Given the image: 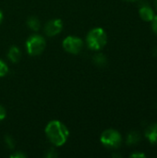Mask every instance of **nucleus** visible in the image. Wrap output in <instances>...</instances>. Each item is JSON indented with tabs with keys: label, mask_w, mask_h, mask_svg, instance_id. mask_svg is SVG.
<instances>
[{
	"label": "nucleus",
	"mask_w": 157,
	"mask_h": 158,
	"mask_svg": "<svg viewBox=\"0 0 157 158\" xmlns=\"http://www.w3.org/2000/svg\"><path fill=\"white\" fill-rule=\"evenodd\" d=\"M45 134L55 146H62L68 140V128L59 120H52L45 127Z\"/></svg>",
	"instance_id": "f257e3e1"
},
{
	"label": "nucleus",
	"mask_w": 157,
	"mask_h": 158,
	"mask_svg": "<svg viewBox=\"0 0 157 158\" xmlns=\"http://www.w3.org/2000/svg\"><path fill=\"white\" fill-rule=\"evenodd\" d=\"M106 42L107 36L102 28H94L91 30L86 36V44L91 50L98 51L102 49L106 44Z\"/></svg>",
	"instance_id": "f03ea898"
},
{
	"label": "nucleus",
	"mask_w": 157,
	"mask_h": 158,
	"mask_svg": "<svg viewBox=\"0 0 157 158\" xmlns=\"http://www.w3.org/2000/svg\"><path fill=\"white\" fill-rule=\"evenodd\" d=\"M45 45V40L40 34H32L26 41V49L30 56L41 55L43 52Z\"/></svg>",
	"instance_id": "7ed1b4c3"
},
{
	"label": "nucleus",
	"mask_w": 157,
	"mask_h": 158,
	"mask_svg": "<svg viewBox=\"0 0 157 158\" xmlns=\"http://www.w3.org/2000/svg\"><path fill=\"white\" fill-rule=\"evenodd\" d=\"M100 141L104 146L109 149H117L120 146L122 138L120 133L113 129H108L101 134Z\"/></svg>",
	"instance_id": "20e7f679"
},
{
	"label": "nucleus",
	"mask_w": 157,
	"mask_h": 158,
	"mask_svg": "<svg viewBox=\"0 0 157 158\" xmlns=\"http://www.w3.org/2000/svg\"><path fill=\"white\" fill-rule=\"evenodd\" d=\"M63 48L69 54L77 55L83 47V42L80 37L77 36H68L63 41Z\"/></svg>",
	"instance_id": "39448f33"
},
{
	"label": "nucleus",
	"mask_w": 157,
	"mask_h": 158,
	"mask_svg": "<svg viewBox=\"0 0 157 158\" xmlns=\"http://www.w3.org/2000/svg\"><path fill=\"white\" fill-rule=\"evenodd\" d=\"M63 29V22L59 19H55L49 20L44 26V32L47 36H56Z\"/></svg>",
	"instance_id": "423d86ee"
},
{
	"label": "nucleus",
	"mask_w": 157,
	"mask_h": 158,
	"mask_svg": "<svg viewBox=\"0 0 157 158\" xmlns=\"http://www.w3.org/2000/svg\"><path fill=\"white\" fill-rule=\"evenodd\" d=\"M7 57L12 63H18L21 58V52L18 46H11L7 53Z\"/></svg>",
	"instance_id": "0eeeda50"
},
{
	"label": "nucleus",
	"mask_w": 157,
	"mask_h": 158,
	"mask_svg": "<svg viewBox=\"0 0 157 158\" xmlns=\"http://www.w3.org/2000/svg\"><path fill=\"white\" fill-rule=\"evenodd\" d=\"M140 17L144 21H152L155 18V13L150 6H143L139 11Z\"/></svg>",
	"instance_id": "6e6552de"
},
{
	"label": "nucleus",
	"mask_w": 157,
	"mask_h": 158,
	"mask_svg": "<svg viewBox=\"0 0 157 158\" xmlns=\"http://www.w3.org/2000/svg\"><path fill=\"white\" fill-rule=\"evenodd\" d=\"M146 138L152 143H157V123L151 125L145 132Z\"/></svg>",
	"instance_id": "1a4fd4ad"
},
{
	"label": "nucleus",
	"mask_w": 157,
	"mask_h": 158,
	"mask_svg": "<svg viewBox=\"0 0 157 158\" xmlns=\"http://www.w3.org/2000/svg\"><path fill=\"white\" fill-rule=\"evenodd\" d=\"M27 25H28V28L36 31L40 29L41 27V22L40 20L36 18V17H30L27 20Z\"/></svg>",
	"instance_id": "9d476101"
},
{
	"label": "nucleus",
	"mask_w": 157,
	"mask_h": 158,
	"mask_svg": "<svg viewBox=\"0 0 157 158\" xmlns=\"http://www.w3.org/2000/svg\"><path fill=\"white\" fill-rule=\"evenodd\" d=\"M141 140V136H140V133L136 132V131H132L130 132L129 135H128V138H127V143L129 145H133V144H136L140 142Z\"/></svg>",
	"instance_id": "9b49d317"
},
{
	"label": "nucleus",
	"mask_w": 157,
	"mask_h": 158,
	"mask_svg": "<svg viewBox=\"0 0 157 158\" xmlns=\"http://www.w3.org/2000/svg\"><path fill=\"white\" fill-rule=\"evenodd\" d=\"M93 60L94 64L99 67H104L106 64V57L103 54H96L93 56Z\"/></svg>",
	"instance_id": "f8f14e48"
},
{
	"label": "nucleus",
	"mask_w": 157,
	"mask_h": 158,
	"mask_svg": "<svg viewBox=\"0 0 157 158\" xmlns=\"http://www.w3.org/2000/svg\"><path fill=\"white\" fill-rule=\"evenodd\" d=\"M8 72V68L6 66V64L0 59V77H4L7 74Z\"/></svg>",
	"instance_id": "ddd939ff"
},
{
	"label": "nucleus",
	"mask_w": 157,
	"mask_h": 158,
	"mask_svg": "<svg viewBox=\"0 0 157 158\" xmlns=\"http://www.w3.org/2000/svg\"><path fill=\"white\" fill-rule=\"evenodd\" d=\"M5 143H6V146H7L9 149H13L14 146H15V144H14V140H13V139L11 138V136H9V135H6V136L5 137Z\"/></svg>",
	"instance_id": "4468645a"
},
{
	"label": "nucleus",
	"mask_w": 157,
	"mask_h": 158,
	"mask_svg": "<svg viewBox=\"0 0 157 158\" xmlns=\"http://www.w3.org/2000/svg\"><path fill=\"white\" fill-rule=\"evenodd\" d=\"M152 29L154 32L157 34V16H155L154 19L152 20Z\"/></svg>",
	"instance_id": "2eb2a0df"
},
{
	"label": "nucleus",
	"mask_w": 157,
	"mask_h": 158,
	"mask_svg": "<svg viewBox=\"0 0 157 158\" xmlns=\"http://www.w3.org/2000/svg\"><path fill=\"white\" fill-rule=\"evenodd\" d=\"M6 113L5 108L0 105V121H1V120H3V119L6 118Z\"/></svg>",
	"instance_id": "dca6fc26"
},
{
	"label": "nucleus",
	"mask_w": 157,
	"mask_h": 158,
	"mask_svg": "<svg viewBox=\"0 0 157 158\" xmlns=\"http://www.w3.org/2000/svg\"><path fill=\"white\" fill-rule=\"evenodd\" d=\"M10 157L12 158H23V157H26V156L23 154V153H20V152H17V153H15V154H13V155H11L10 156Z\"/></svg>",
	"instance_id": "f3484780"
},
{
	"label": "nucleus",
	"mask_w": 157,
	"mask_h": 158,
	"mask_svg": "<svg viewBox=\"0 0 157 158\" xmlns=\"http://www.w3.org/2000/svg\"><path fill=\"white\" fill-rule=\"evenodd\" d=\"M47 157H56V151L54 149H50L48 151V154L46 155Z\"/></svg>",
	"instance_id": "a211bd4d"
},
{
	"label": "nucleus",
	"mask_w": 157,
	"mask_h": 158,
	"mask_svg": "<svg viewBox=\"0 0 157 158\" xmlns=\"http://www.w3.org/2000/svg\"><path fill=\"white\" fill-rule=\"evenodd\" d=\"M130 157H145L144 154H132L130 155Z\"/></svg>",
	"instance_id": "6ab92c4d"
},
{
	"label": "nucleus",
	"mask_w": 157,
	"mask_h": 158,
	"mask_svg": "<svg viewBox=\"0 0 157 158\" xmlns=\"http://www.w3.org/2000/svg\"><path fill=\"white\" fill-rule=\"evenodd\" d=\"M2 20H3V12L0 10V23L2 22Z\"/></svg>",
	"instance_id": "aec40b11"
},
{
	"label": "nucleus",
	"mask_w": 157,
	"mask_h": 158,
	"mask_svg": "<svg viewBox=\"0 0 157 158\" xmlns=\"http://www.w3.org/2000/svg\"><path fill=\"white\" fill-rule=\"evenodd\" d=\"M124 1H126V2H136L138 0H124Z\"/></svg>",
	"instance_id": "412c9836"
},
{
	"label": "nucleus",
	"mask_w": 157,
	"mask_h": 158,
	"mask_svg": "<svg viewBox=\"0 0 157 158\" xmlns=\"http://www.w3.org/2000/svg\"><path fill=\"white\" fill-rule=\"evenodd\" d=\"M155 8L157 9V0H155Z\"/></svg>",
	"instance_id": "4be33fe9"
}]
</instances>
